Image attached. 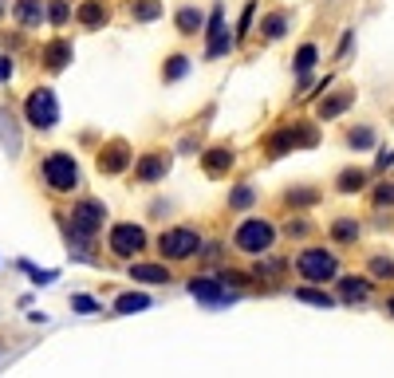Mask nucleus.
<instances>
[{"label": "nucleus", "mask_w": 394, "mask_h": 378, "mask_svg": "<svg viewBox=\"0 0 394 378\" xmlns=\"http://www.w3.org/2000/svg\"><path fill=\"white\" fill-rule=\"evenodd\" d=\"M201 248V237L194 229H166L158 237V252L166 260H189Z\"/></svg>", "instance_id": "nucleus-4"}, {"label": "nucleus", "mask_w": 394, "mask_h": 378, "mask_svg": "<svg viewBox=\"0 0 394 378\" xmlns=\"http://www.w3.org/2000/svg\"><path fill=\"white\" fill-rule=\"evenodd\" d=\"M16 20L24 28H40V20H44V4L40 0H20L16 4Z\"/></svg>", "instance_id": "nucleus-11"}, {"label": "nucleus", "mask_w": 394, "mask_h": 378, "mask_svg": "<svg viewBox=\"0 0 394 378\" xmlns=\"http://www.w3.org/2000/svg\"><path fill=\"white\" fill-rule=\"evenodd\" d=\"M44 182H48V189H55V194H71L75 185H79V170H75V158L71 154H48L44 158Z\"/></svg>", "instance_id": "nucleus-1"}, {"label": "nucleus", "mask_w": 394, "mask_h": 378, "mask_svg": "<svg viewBox=\"0 0 394 378\" xmlns=\"http://www.w3.org/2000/svg\"><path fill=\"white\" fill-rule=\"evenodd\" d=\"M28 122L36 126V130H51L55 122H60V107H55V95H51L48 87H40L28 95Z\"/></svg>", "instance_id": "nucleus-5"}, {"label": "nucleus", "mask_w": 394, "mask_h": 378, "mask_svg": "<svg viewBox=\"0 0 394 378\" xmlns=\"http://www.w3.org/2000/svg\"><path fill=\"white\" fill-rule=\"evenodd\" d=\"M363 182H367V173H363V170H347L343 178H339V189L351 194V189H363Z\"/></svg>", "instance_id": "nucleus-24"}, {"label": "nucleus", "mask_w": 394, "mask_h": 378, "mask_svg": "<svg viewBox=\"0 0 394 378\" xmlns=\"http://www.w3.org/2000/svg\"><path fill=\"white\" fill-rule=\"evenodd\" d=\"M0 79H12V60H4V55H0Z\"/></svg>", "instance_id": "nucleus-37"}, {"label": "nucleus", "mask_w": 394, "mask_h": 378, "mask_svg": "<svg viewBox=\"0 0 394 378\" xmlns=\"http://www.w3.org/2000/svg\"><path fill=\"white\" fill-rule=\"evenodd\" d=\"M370 142H375L370 130H355V135H351V146H370Z\"/></svg>", "instance_id": "nucleus-33"}, {"label": "nucleus", "mask_w": 394, "mask_h": 378, "mask_svg": "<svg viewBox=\"0 0 394 378\" xmlns=\"http://www.w3.org/2000/svg\"><path fill=\"white\" fill-rule=\"evenodd\" d=\"M146 248V232L138 225H114L111 229V252L114 257H135Z\"/></svg>", "instance_id": "nucleus-8"}, {"label": "nucleus", "mask_w": 394, "mask_h": 378, "mask_svg": "<svg viewBox=\"0 0 394 378\" xmlns=\"http://www.w3.org/2000/svg\"><path fill=\"white\" fill-rule=\"evenodd\" d=\"M248 28H252V4L245 8V16H241V28H237V36H245Z\"/></svg>", "instance_id": "nucleus-35"}, {"label": "nucleus", "mask_w": 394, "mask_h": 378, "mask_svg": "<svg viewBox=\"0 0 394 378\" xmlns=\"http://www.w3.org/2000/svg\"><path fill=\"white\" fill-rule=\"evenodd\" d=\"M0 142L8 146V154H20V135L12 126V114H4V110H0Z\"/></svg>", "instance_id": "nucleus-13"}, {"label": "nucleus", "mask_w": 394, "mask_h": 378, "mask_svg": "<svg viewBox=\"0 0 394 378\" xmlns=\"http://www.w3.org/2000/svg\"><path fill=\"white\" fill-rule=\"evenodd\" d=\"M79 20H83V24H107V8H103L98 0H87L83 8H79Z\"/></svg>", "instance_id": "nucleus-20"}, {"label": "nucleus", "mask_w": 394, "mask_h": 378, "mask_svg": "<svg viewBox=\"0 0 394 378\" xmlns=\"http://www.w3.org/2000/svg\"><path fill=\"white\" fill-rule=\"evenodd\" d=\"M189 71V60H185V55H170V67H166V79H182V75Z\"/></svg>", "instance_id": "nucleus-27"}, {"label": "nucleus", "mask_w": 394, "mask_h": 378, "mask_svg": "<svg viewBox=\"0 0 394 378\" xmlns=\"http://www.w3.org/2000/svg\"><path fill=\"white\" fill-rule=\"evenodd\" d=\"M233 166V150H209L205 154V170L209 173H221V170H229Z\"/></svg>", "instance_id": "nucleus-19"}, {"label": "nucleus", "mask_w": 394, "mask_h": 378, "mask_svg": "<svg viewBox=\"0 0 394 378\" xmlns=\"http://www.w3.org/2000/svg\"><path fill=\"white\" fill-rule=\"evenodd\" d=\"M252 197H257V194H252V185H241V189L229 194V205H233V209H248V205H252Z\"/></svg>", "instance_id": "nucleus-25"}, {"label": "nucleus", "mask_w": 394, "mask_h": 378, "mask_svg": "<svg viewBox=\"0 0 394 378\" xmlns=\"http://www.w3.org/2000/svg\"><path fill=\"white\" fill-rule=\"evenodd\" d=\"M311 63H316V44H304V48L296 51V71H308Z\"/></svg>", "instance_id": "nucleus-26"}, {"label": "nucleus", "mask_w": 394, "mask_h": 378, "mask_svg": "<svg viewBox=\"0 0 394 378\" xmlns=\"http://www.w3.org/2000/svg\"><path fill=\"white\" fill-rule=\"evenodd\" d=\"M284 28H288V16H284V12H272L268 20H264V36H268V40H280Z\"/></svg>", "instance_id": "nucleus-22"}, {"label": "nucleus", "mask_w": 394, "mask_h": 378, "mask_svg": "<svg viewBox=\"0 0 394 378\" xmlns=\"http://www.w3.org/2000/svg\"><path fill=\"white\" fill-rule=\"evenodd\" d=\"M166 166H170L166 154H150V158H142L138 162V182H158L162 173H166Z\"/></svg>", "instance_id": "nucleus-10"}, {"label": "nucleus", "mask_w": 394, "mask_h": 378, "mask_svg": "<svg viewBox=\"0 0 394 378\" xmlns=\"http://www.w3.org/2000/svg\"><path fill=\"white\" fill-rule=\"evenodd\" d=\"M51 20H55V24H63V20H67V4H63V0H55V4H51Z\"/></svg>", "instance_id": "nucleus-34"}, {"label": "nucleus", "mask_w": 394, "mask_h": 378, "mask_svg": "<svg viewBox=\"0 0 394 378\" xmlns=\"http://www.w3.org/2000/svg\"><path fill=\"white\" fill-rule=\"evenodd\" d=\"M370 272H375V276H394V260H370Z\"/></svg>", "instance_id": "nucleus-31"}, {"label": "nucleus", "mask_w": 394, "mask_h": 378, "mask_svg": "<svg viewBox=\"0 0 394 378\" xmlns=\"http://www.w3.org/2000/svg\"><path fill=\"white\" fill-rule=\"evenodd\" d=\"M44 55H48V67H51V71H60L63 63L71 60V44H63V40H55V44H51V48L44 51Z\"/></svg>", "instance_id": "nucleus-16"}, {"label": "nucleus", "mask_w": 394, "mask_h": 378, "mask_svg": "<svg viewBox=\"0 0 394 378\" xmlns=\"http://www.w3.org/2000/svg\"><path fill=\"white\" fill-rule=\"evenodd\" d=\"M158 16V0H138L135 4V20H154Z\"/></svg>", "instance_id": "nucleus-28"}, {"label": "nucleus", "mask_w": 394, "mask_h": 378, "mask_svg": "<svg viewBox=\"0 0 394 378\" xmlns=\"http://www.w3.org/2000/svg\"><path fill=\"white\" fill-rule=\"evenodd\" d=\"M351 98H355V91H339V95H332V98L320 107V114H323V119H335L339 110H347V103H351Z\"/></svg>", "instance_id": "nucleus-17"}, {"label": "nucleus", "mask_w": 394, "mask_h": 378, "mask_svg": "<svg viewBox=\"0 0 394 378\" xmlns=\"http://www.w3.org/2000/svg\"><path fill=\"white\" fill-rule=\"evenodd\" d=\"M71 307L75 311H83V316H95L98 311V304L91 300V295H71Z\"/></svg>", "instance_id": "nucleus-30"}, {"label": "nucleus", "mask_w": 394, "mask_h": 378, "mask_svg": "<svg viewBox=\"0 0 394 378\" xmlns=\"http://www.w3.org/2000/svg\"><path fill=\"white\" fill-rule=\"evenodd\" d=\"M272 241H276V229H272L268 221H260V217H248L241 229H237L233 244L241 248V252H252V257H260V252H268Z\"/></svg>", "instance_id": "nucleus-2"}, {"label": "nucleus", "mask_w": 394, "mask_h": 378, "mask_svg": "<svg viewBox=\"0 0 394 378\" xmlns=\"http://www.w3.org/2000/svg\"><path fill=\"white\" fill-rule=\"evenodd\" d=\"M189 295H194L197 304H205V307H225V304H233L237 295L225 288L221 280H213V276H194L189 280Z\"/></svg>", "instance_id": "nucleus-6"}, {"label": "nucleus", "mask_w": 394, "mask_h": 378, "mask_svg": "<svg viewBox=\"0 0 394 378\" xmlns=\"http://www.w3.org/2000/svg\"><path fill=\"white\" fill-rule=\"evenodd\" d=\"M142 307H150V295H119V300H114V311H119V316H135V311H142Z\"/></svg>", "instance_id": "nucleus-14"}, {"label": "nucleus", "mask_w": 394, "mask_h": 378, "mask_svg": "<svg viewBox=\"0 0 394 378\" xmlns=\"http://www.w3.org/2000/svg\"><path fill=\"white\" fill-rule=\"evenodd\" d=\"M386 166H394V150H382L379 154V170H386Z\"/></svg>", "instance_id": "nucleus-36"}, {"label": "nucleus", "mask_w": 394, "mask_h": 378, "mask_svg": "<svg viewBox=\"0 0 394 378\" xmlns=\"http://www.w3.org/2000/svg\"><path fill=\"white\" fill-rule=\"evenodd\" d=\"M296 272H300L308 284H323L339 272V264H335V257L323 252V248H304V252L296 257Z\"/></svg>", "instance_id": "nucleus-3"}, {"label": "nucleus", "mask_w": 394, "mask_h": 378, "mask_svg": "<svg viewBox=\"0 0 394 378\" xmlns=\"http://www.w3.org/2000/svg\"><path fill=\"white\" fill-rule=\"evenodd\" d=\"M103 217H107V209L103 201H79L71 209V232H83V237H95L103 229Z\"/></svg>", "instance_id": "nucleus-7"}, {"label": "nucleus", "mask_w": 394, "mask_h": 378, "mask_svg": "<svg viewBox=\"0 0 394 378\" xmlns=\"http://www.w3.org/2000/svg\"><path fill=\"white\" fill-rule=\"evenodd\" d=\"M209 60H217V55H225V51L233 48V40H229V28H225V20H221V8H213V16H209Z\"/></svg>", "instance_id": "nucleus-9"}, {"label": "nucleus", "mask_w": 394, "mask_h": 378, "mask_svg": "<svg viewBox=\"0 0 394 378\" xmlns=\"http://www.w3.org/2000/svg\"><path fill=\"white\" fill-rule=\"evenodd\" d=\"M339 292H343V300H367V295H370V284L351 276V280H339Z\"/></svg>", "instance_id": "nucleus-18"}, {"label": "nucleus", "mask_w": 394, "mask_h": 378, "mask_svg": "<svg viewBox=\"0 0 394 378\" xmlns=\"http://www.w3.org/2000/svg\"><path fill=\"white\" fill-rule=\"evenodd\" d=\"M201 24H205V20H201V12H197V8H182V12H178V32H182V36L201 32Z\"/></svg>", "instance_id": "nucleus-15"}, {"label": "nucleus", "mask_w": 394, "mask_h": 378, "mask_svg": "<svg viewBox=\"0 0 394 378\" xmlns=\"http://www.w3.org/2000/svg\"><path fill=\"white\" fill-rule=\"evenodd\" d=\"M386 311H391V316H394V295H391V300H386Z\"/></svg>", "instance_id": "nucleus-38"}, {"label": "nucleus", "mask_w": 394, "mask_h": 378, "mask_svg": "<svg viewBox=\"0 0 394 378\" xmlns=\"http://www.w3.org/2000/svg\"><path fill=\"white\" fill-rule=\"evenodd\" d=\"M375 201H379V205H394V182L382 185L379 194H375Z\"/></svg>", "instance_id": "nucleus-32"}, {"label": "nucleus", "mask_w": 394, "mask_h": 378, "mask_svg": "<svg viewBox=\"0 0 394 378\" xmlns=\"http://www.w3.org/2000/svg\"><path fill=\"white\" fill-rule=\"evenodd\" d=\"M332 237H335V241H339V244H347V241H355V237H359V225H355V221H335V225H332Z\"/></svg>", "instance_id": "nucleus-21"}, {"label": "nucleus", "mask_w": 394, "mask_h": 378, "mask_svg": "<svg viewBox=\"0 0 394 378\" xmlns=\"http://www.w3.org/2000/svg\"><path fill=\"white\" fill-rule=\"evenodd\" d=\"M296 300H308V304L332 307V295H323V292H308V288H300V292H296Z\"/></svg>", "instance_id": "nucleus-29"}, {"label": "nucleus", "mask_w": 394, "mask_h": 378, "mask_svg": "<svg viewBox=\"0 0 394 378\" xmlns=\"http://www.w3.org/2000/svg\"><path fill=\"white\" fill-rule=\"evenodd\" d=\"M98 166H103V170H107V173H119V170H123V166H126V154H123V150H119V146H114L111 154H107V158L98 154Z\"/></svg>", "instance_id": "nucleus-23"}, {"label": "nucleus", "mask_w": 394, "mask_h": 378, "mask_svg": "<svg viewBox=\"0 0 394 378\" xmlns=\"http://www.w3.org/2000/svg\"><path fill=\"white\" fill-rule=\"evenodd\" d=\"M130 276H135V280H146V284H166L170 280V268H162V264H135Z\"/></svg>", "instance_id": "nucleus-12"}]
</instances>
